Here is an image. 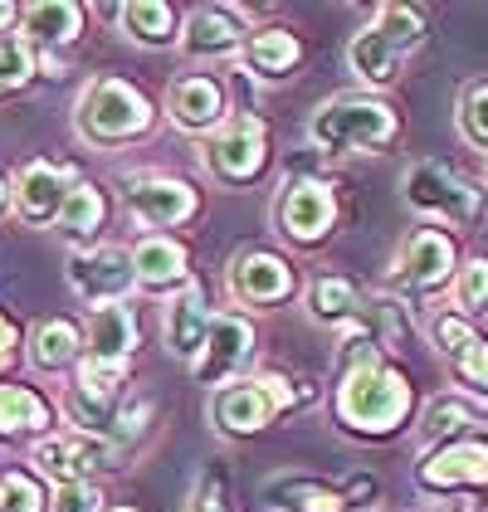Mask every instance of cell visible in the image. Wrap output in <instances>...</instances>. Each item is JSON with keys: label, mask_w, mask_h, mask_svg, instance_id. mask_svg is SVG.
Returning a JSON list of instances; mask_svg holds the SVG:
<instances>
[{"label": "cell", "mask_w": 488, "mask_h": 512, "mask_svg": "<svg viewBox=\"0 0 488 512\" xmlns=\"http://www.w3.org/2000/svg\"><path fill=\"white\" fill-rule=\"evenodd\" d=\"M415 386L401 366L366 337L362 327H347V342L337 356V386H332V415L337 430L352 439H391L410 425Z\"/></svg>", "instance_id": "cell-1"}, {"label": "cell", "mask_w": 488, "mask_h": 512, "mask_svg": "<svg viewBox=\"0 0 488 512\" xmlns=\"http://www.w3.org/2000/svg\"><path fill=\"white\" fill-rule=\"evenodd\" d=\"M396 137H401V108L381 93L327 98L308 118V147L318 157H376L396 147Z\"/></svg>", "instance_id": "cell-2"}, {"label": "cell", "mask_w": 488, "mask_h": 512, "mask_svg": "<svg viewBox=\"0 0 488 512\" xmlns=\"http://www.w3.org/2000/svg\"><path fill=\"white\" fill-rule=\"evenodd\" d=\"M74 132L93 152L137 147L157 132V108L137 83L118 79V74H98L83 83L79 103H74Z\"/></svg>", "instance_id": "cell-3"}, {"label": "cell", "mask_w": 488, "mask_h": 512, "mask_svg": "<svg viewBox=\"0 0 488 512\" xmlns=\"http://www.w3.org/2000/svg\"><path fill=\"white\" fill-rule=\"evenodd\" d=\"M420 44H425V15L415 5H381L371 25H362L347 40V69L357 74L366 93L391 88Z\"/></svg>", "instance_id": "cell-4"}, {"label": "cell", "mask_w": 488, "mask_h": 512, "mask_svg": "<svg viewBox=\"0 0 488 512\" xmlns=\"http://www.w3.org/2000/svg\"><path fill=\"white\" fill-rule=\"evenodd\" d=\"M303 400H313V386H298L279 371H264V376H240L220 391H210V425L225 439H254L264 434L279 415L298 410Z\"/></svg>", "instance_id": "cell-5"}, {"label": "cell", "mask_w": 488, "mask_h": 512, "mask_svg": "<svg viewBox=\"0 0 488 512\" xmlns=\"http://www.w3.org/2000/svg\"><path fill=\"white\" fill-rule=\"evenodd\" d=\"M401 196L415 215H425V220H445L454 230H479L484 225V210L488 200L484 191L464 176V171H454L449 161H410L406 176H401Z\"/></svg>", "instance_id": "cell-6"}, {"label": "cell", "mask_w": 488, "mask_h": 512, "mask_svg": "<svg viewBox=\"0 0 488 512\" xmlns=\"http://www.w3.org/2000/svg\"><path fill=\"white\" fill-rule=\"evenodd\" d=\"M201 161L210 181H220L225 191H249L264 181L269 161H274V142H269V122L259 113H230L220 132H210L201 147Z\"/></svg>", "instance_id": "cell-7"}, {"label": "cell", "mask_w": 488, "mask_h": 512, "mask_svg": "<svg viewBox=\"0 0 488 512\" xmlns=\"http://www.w3.org/2000/svg\"><path fill=\"white\" fill-rule=\"evenodd\" d=\"M127 449H118L108 434H83V430H54L30 444V464L40 478L59 483H98L103 473L127 469Z\"/></svg>", "instance_id": "cell-8"}, {"label": "cell", "mask_w": 488, "mask_h": 512, "mask_svg": "<svg viewBox=\"0 0 488 512\" xmlns=\"http://www.w3.org/2000/svg\"><path fill=\"white\" fill-rule=\"evenodd\" d=\"M337 215H342V196L337 186L323 176H288L274 196V230L293 244V249H318L332 239L337 230Z\"/></svg>", "instance_id": "cell-9"}, {"label": "cell", "mask_w": 488, "mask_h": 512, "mask_svg": "<svg viewBox=\"0 0 488 512\" xmlns=\"http://www.w3.org/2000/svg\"><path fill=\"white\" fill-rule=\"evenodd\" d=\"M122 200L142 230H181L201 215V191L171 171H132L122 176Z\"/></svg>", "instance_id": "cell-10"}, {"label": "cell", "mask_w": 488, "mask_h": 512, "mask_svg": "<svg viewBox=\"0 0 488 512\" xmlns=\"http://www.w3.org/2000/svg\"><path fill=\"white\" fill-rule=\"evenodd\" d=\"M64 278L74 288V298L88 308H108V303H127V293L137 288L132 274V249L122 244H88V249H69L64 259Z\"/></svg>", "instance_id": "cell-11"}, {"label": "cell", "mask_w": 488, "mask_h": 512, "mask_svg": "<svg viewBox=\"0 0 488 512\" xmlns=\"http://www.w3.org/2000/svg\"><path fill=\"white\" fill-rule=\"evenodd\" d=\"M454 274H459V249H454V239L440 225L410 230L401 254H396V264H391V283L401 293H410V298L440 293L445 283H454Z\"/></svg>", "instance_id": "cell-12"}, {"label": "cell", "mask_w": 488, "mask_h": 512, "mask_svg": "<svg viewBox=\"0 0 488 512\" xmlns=\"http://www.w3.org/2000/svg\"><path fill=\"white\" fill-rule=\"evenodd\" d=\"M230 298L244 303V308H259V313H274V308H284L288 298L298 293V269L288 264L279 249H240L235 259H230Z\"/></svg>", "instance_id": "cell-13"}, {"label": "cell", "mask_w": 488, "mask_h": 512, "mask_svg": "<svg viewBox=\"0 0 488 512\" xmlns=\"http://www.w3.org/2000/svg\"><path fill=\"white\" fill-rule=\"evenodd\" d=\"M74 171L69 166H59V161L49 157H30L15 166V176H10V191H15V220L25 225V230H54L59 225V210H64V200L74 191Z\"/></svg>", "instance_id": "cell-14"}, {"label": "cell", "mask_w": 488, "mask_h": 512, "mask_svg": "<svg viewBox=\"0 0 488 512\" xmlns=\"http://www.w3.org/2000/svg\"><path fill=\"white\" fill-rule=\"evenodd\" d=\"M162 113L186 137H210V132H220L230 122L235 103H230V88H225L220 74H181V79H171V88H166Z\"/></svg>", "instance_id": "cell-15"}, {"label": "cell", "mask_w": 488, "mask_h": 512, "mask_svg": "<svg viewBox=\"0 0 488 512\" xmlns=\"http://www.w3.org/2000/svg\"><path fill=\"white\" fill-rule=\"evenodd\" d=\"M254 347H259V337H254V322L249 317L235 313V308L215 313L210 337H205V352L191 366V381L205 386V391H220V386L240 381V371L254 361Z\"/></svg>", "instance_id": "cell-16"}, {"label": "cell", "mask_w": 488, "mask_h": 512, "mask_svg": "<svg viewBox=\"0 0 488 512\" xmlns=\"http://www.w3.org/2000/svg\"><path fill=\"white\" fill-rule=\"evenodd\" d=\"M415 483L425 493H479L488 488V444L479 439H449L420 454Z\"/></svg>", "instance_id": "cell-17"}, {"label": "cell", "mask_w": 488, "mask_h": 512, "mask_svg": "<svg viewBox=\"0 0 488 512\" xmlns=\"http://www.w3.org/2000/svg\"><path fill=\"white\" fill-rule=\"evenodd\" d=\"M430 342H435V352L449 361V376H454L459 386L488 395V337L469 317H459L454 308L430 313Z\"/></svg>", "instance_id": "cell-18"}, {"label": "cell", "mask_w": 488, "mask_h": 512, "mask_svg": "<svg viewBox=\"0 0 488 512\" xmlns=\"http://www.w3.org/2000/svg\"><path fill=\"white\" fill-rule=\"evenodd\" d=\"M249 30H254V15L244 5H196L186 15L181 49L191 59H240Z\"/></svg>", "instance_id": "cell-19"}, {"label": "cell", "mask_w": 488, "mask_h": 512, "mask_svg": "<svg viewBox=\"0 0 488 512\" xmlns=\"http://www.w3.org/2000/svg\"><path fill=\"white\" fill-rule=\"evenodd\" d=\"M210 322H215L210 288H205L201 278H191V283L166 303V317H162L166 352L176 356L181 366H196V356L205 352V337H210Z\"/></svg>", "instance_id": "cell-20"}, {"label": "cell", "mask_w": 488, "mask_h": 512, "mask_svg": "<svg viewBox=\"0 0 488 512\" xmlns=\"http://www.w3.org/2000/svg\"><path fill=\"white\" fill-rule=\"evenodd\" d=\"M132 274H137V288L142 293H181L186 283H191V249H186V239L176 235H142L132 244Z\"/></svg>", "instance_id": "cell-21"}, {"label": "cell", "mask_w": 488, "mask_h": 512, "mask_svg": "<svg viewBox=\"0 0 488 512\" xmlns=\"http://www.w3.org/2000/svg\"><path fill=\"white\" fill-rule=\"evenodd\" d=\"M88 25V5L79 0H35L20 10V35L40 59H59V49H74Z\"/></svg>", "instance_id": "cell-22"}, {"label": "cell", "mask_w": 488, "mask_h": 512, "mask_svg": "<svg viewBox=\"0 0 488 512\" xmlns=\"http://www.w3.org/2000/svg\"><path fill=\"white\" fill-rule=\"evenodd\" d=\"M303 54H308V49L298 40V30H288V25H254L249 40H244V49H240V69L249 79L284 83L298 74Z\"/></svg>", "instance_id": "cell-23"}, {"label": "cell", "mask_w": 488, "mask_h": 512, "mask_svg": "<svg viewBox=\"0 0 488 512\" xmlns=\"http://www.w3.org/2000/svg\"><path fill=\"white\" fill-rule=\"evenodd\" d=\"M59 425V410L40 386L25 381H5L0 386V444H20V439H44Z\"/></svg>", "instance_id": "cell-24"}, {"label": "cell", "mask_w": 488, "mask_h": 512, "mask_svg": "<svg viewBox=\"0 0 488 512\" xmlns=\"http://www.w3.org/2000/svg\"><path fill=\"white\" fill-rule=\"evenodd\" d=\"M88 352V342H83V322L79 317H44L40 327L30 332V342H25V361L40 371V376H64V371H74Z\"/></svg>", "instance_id": "cell-25"}, {"label": "cell", "mask_w": 488, "mask_h": 512, "mask_svg": "<svg viewBox=\"0 0 488 512\" xmlns=\"http://www.w3.org/2000/svg\"><path fill=\"white\" fill-rule=\"evenodd\" d=\"M118 25L137 49H171V44H181L186 10L171 0H127L118 5Z\"/></svg>", "instance_id": "cell-26"}, {"label": "cell", "mask_w": 488, "mask_h": 512, "mask_svg": "<svg viewBox=\"0 0 488 512\" xmlns=\"http://www.w3.org/2000/svg\"><path fill=\"white\" fill-rule=\"evenodd\" d=\"M83 342H88V352L83 356H93V361H118V366H132L137 342H142V332H137V313H132L127 303L93 308L88 327H83Z\"/></svg>", "instance_id": "cell-27"}, {"label": "cell", "mask_w": 488, "mask_h": 512, "mask_svg": "<svg viewBox=\"0 0 488 512\" xmlns=\"http://www.w3.org/2000/svg\"><path fill=\"white\" fill-rule=\"evenodd\" d=\"M108 215H113L108 186H98V181H74V191H69V200H64L54 230L69 239L74 249H88V244H98V235L108 230Z\"/></svg>", "instance_id": "cell-28"}, {"label": "cell", "mask_w": 488, "mask_h": 512, "mask_svg": "<svg viewBox=\"0 0 488 512\" xmlns=\"http://www.w3.org/2000/svg\"><path fill=\"white\" fill-rule=\"evenodd\" d=\"M303 303H308V317L323 322V327H357L366 308V293L347 274H318L308 283Z\"/></svg>", "instance_id": "cell-29"}, {"label": "cell", "mask_w": 488, "mask_h": 512, "mask_svg": "<svg viewBox=\"0 0 488 512\" xmlns=\"http://www.w3.org/2000/svg\"><path fill=\"white\" fill-rule=\"evenodd\" d=\"M488 425V405H474L464 395H435L420 415V439L435 449V444H449V439H474V430Z\"/></svg>", "instance_id": "cell-30"}, {"label": "cell", "mask_w": 488, "mask_h": 512, "mask_svg": "<svg viewBox=\"0 0 488 512\" xmlns=\"http://www.w3.org/2000/svg\"><path fill=\"white\" fill-rule=\"evenodd\" d=\"M269 503L284 512H352L342 498V488H332L323 478H303V473H284L269 483Z\"/></svg>", "instance_id": "cell-31"}, {"label": "cell", "mask_w": 488, "mask_h": 512, "mask_svg": "<svg viewBox=\"0 0 488 512\" xmlns=\"http://www.w3.org/2000/svg\"><path fill=\"white\" fill-rule=\"evenodd\" d=\"M40 79V54L30 49V40L15 30V35H0V93H25L30 83Z\"/></svg>", "instance_id": "cell-32"}, {"label": "cell", "mask_w": 488, "mask_h": 512, "mask_svg": "<svg viewBox=\"0 0 488 512\" xmlns=\"http://www.w3.org/2000/svg\"><path fill=\"white\" fill-rule=\"evenodd\" d=\"M0 512H49V488L35 469L0 473Z\"/></svg>", "instance_id": "cell-33"}, {"label": "cell", "mask_w": 488, "mask_h": 512, "mask_svg": "<svg viewBox=\"0 0 488 512\" xmlns=\"http://www.w3.org/2000/svg\"><path fill=\"white\" fill-rule=\"evenodd\" d=\"M454 313L459 317L488 313V259L484 254L464 259V269L454 274Z\"/></svg>", "instance_id": "cell-34"}, {"label": "cell", "mask_w": 488, "mask_h": 512, "mask_svg": "<svg viewBox=\"0 0 488 512\" xmlns=\"http://www.w3.org/2000/svg\"><path fill=\"white\" fill-rule=\"evenodd\" d=\"M459 132H464V142L469 147H479V152H488V83H469L464 93H459Z\"/></svg>", "instance_id": "cell-35"}, {"label": "cell", "mask_w": 488, "mask_h": 512, "mask_svg": "<svg viewBox=\"0 0 488 512\" xmlns=\"http://www.w3.org/2000/svg\"><path fill=\"white\" fill-rule=\"evenodd\" d=\"M103 483H59L49 488V512H103Z\"/></svg>", "instance_id": "cell-36"}, {"label": "cell", "mask_w": 488, "mask_h": 512, "mask_svg": "<svg viewBox=\"0 0 488 512\" xmlns=\"http://www.w3.org/2000/svg\"><path fill=\"white\" fill-rule=\"evenodd\" d=\"M186 512H235L230 508V478L225 469H205L186 498Z\"/></svg>", "instance_id": "cell-37"}, {"label": "cell", "mask_w": 488, "mask_h": 512, "mask_svg": "<svg viewBox=\"0 0 488 512\" xmlns=\"http://www.w3.org/2000/svg\"><path fill=\"white\" fill-rule=\"evenodd\" d=\"M20 347H25V337H20V322L0 308V376L20 366Z\"/></svg>", "instance_id": "cell-38"}, {"label": "cell", "mask_w": 488, "mask_h": 512, "mask_svg": "<svg viewBox=\"0 0 488 512\" xmlns=\"http://www.w3.org/2000/svg\"><path fill=\"white\" fill-rule=\"evenodd\" d=\"M376 493H381V483H376L371 473H357V478H347V483H342V498H347L352 508H362V503H371Z\"/></svg>", "instance_id": "cell-39"}, {"label": "cell", "mask_w": 488, "mask_h": 512, "mask_svg": "<svg viewBox=\"0 0 488 512\" xmlns=\"http://www.w3.org/2000/svg\"><path fill=\"white\" fill-rule=\"evenodd\" d=\"M20 10H25V5L0 0V35H15V30H20Z\"/></svg>", "instance_id": "cell-40"}, {"label": "cell", "mask_w": 488, "mask_h": 512, "mask_svg": "<svg viewBox=\"0 0 488 512\" xmlns=\"http://www.w3.org/2000/svg\"><path fill=\"white\" fill-rule=\"evenodd\" d=\"M10 215H15V191H10V176L0 171V225H5Z\"/></svg>", "instance_id": "cell-41"}, {"label": "cell", "mask_w": 488, "mask_h": 512, "mask_svg": "<svg viewBox=\"0 0 488 512\" xmlns=\"http://www.w3.org/2000/svg\"><path fill=\"white\" fill-rule=\"evenodd\" d=\"M103 512H142V508H132V503H108Z\"/></svg>", "instance_id": "cell-42"}, {"label": "cell", "mask_w": 488, "mask_h": 512, "mask_svg": "<svg viewBox=\"0 0 488 512\" xmlns=\"http://www.w3.org/2000/svg\"><path fill=\"white\" fill-rule=\"evenodd\" d=\"M0 103H10V93H0Z\"/></svg>", "instance_id": "cell-43"}, {"label": "cell", "mask_w": 488, "mask_h": 512, "mask_svg": "<svg viewBox=\"0 0 488 512\" xmlns=\"http://www.w3.org/2000/svg\"><path fill=\"white\" fill-rule=\"evenodd\" d=\"M484 181H488V171H484Z\"/></svg>", "instance_id": "cell-44"}]
</instances>
